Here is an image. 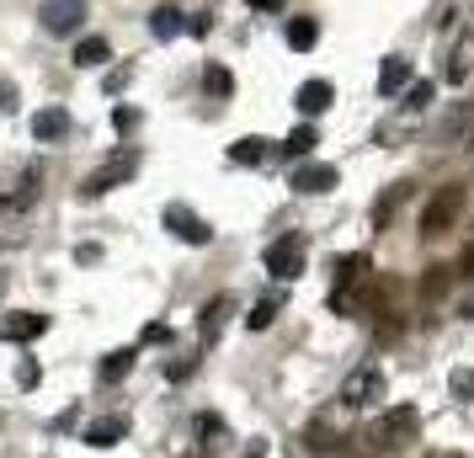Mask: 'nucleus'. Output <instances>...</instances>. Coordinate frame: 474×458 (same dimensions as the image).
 <instances>
[{
	"instance_id": "nucleus-1",
	"label": "nucleus",
	"mask_w": 474,
	"mask_h": 458,
	"mask_svg": "<svg viewBox=\"0 0 474 458\" xmlns=\"http://www.w3.org/2000/svg\"><path fill=\"white\" fill-rule=\"evenodd\" d=\"M464 197H469V187H464V181L437 187V192H432V203L421 208V234H426V240L448 234V229L459 224V214H464Z\"/></svg>"
},
{
	"instance_id": "nucleus-2",
	"label": "nucleus",
	"mask_w": 474,
	"mask_h": 458,
	"mask_svg": "<svg viewBox=\"0 0 474 458\" xmlns=\"http://www.w3.org/2000/svg\"><path fill=\"white\" fill-rule=\"evenodd\" d=\"M415 432H421V410L415 405H389L378 421H373V448H400V443H411Z\"/></svg>"
},
{
	"instance_id": "nucleus-3",
	"label": "nucleus",
	"mask_w": 474,
	"mask_h": 458,
	"mask_svg": "<svg viewBox=\"0 0 474 458\" xmlns=\"http://www.w3.org/2000/svg\"><path fill=\"white\" fill-rule=\"evenodd\" d=\"M378 400H384V373L373 362H362V368H352L342 379V405L347 410H368V405H378Z\"/></svg>"
},
{
	"instance_id": "nucleus-4",
	"label": "nucleus",
	"mask_w": 474,
	"mask_h": 458,
	"mask_svg": "<svg viewBox=\"0 0 474 458\" xmlns=\"http://www.w3.org/2000/svg\"><path fill=\"white\" fill-rule=\"evenodd\" d=\"M304 256H309L304 240H298V234H283V240L267 245V272H272L278 283H294L298 272H304Z\"/></svg>"
},
{
	"instance_id": "nucleus-5",
	"label": "nucleus",
	"mask_w": 474,
	"mask_h": 458,
	"mask_svg": "<svg viewBox=\"0 0 474 458\" xmlns=\"http://www.w3.org/2000/svg\"><path fill=\"white\" fill-rule=\"evenodd\" d=\"M38 22H43V32L69 38V32H80V22H86V0H43V5H38Z\"/></svg>"
},
{
	"instance_id": "nucleus-6",
	"label": "nucleus",
	"mask_w": 474,
	"mask_h": 458,
	"mask_svg": "<svg viewBox=\"0 0 474 458\" xmlns=\"http://www.w3.org/2000/svg\"><path fill=\"white\" fill-rule=\"evenodd\" d=\"M160 219H166V229H171L177 240H187V245H208V240H214V229L203 224L187 203H166V214H160Z\"/></svg>"
},
{
	"instance_id": "nucleus-7",
	"label": "nucleus",
	"mask_w": 474,
	"mask_h": 458,
	"mask_svg": "<svg viewBox=\"0 0 474 458\" xmlns=\"http://www.w3.org/2000/svg\"><path fill=\"white\" fill-rule=\"evenodd\" d=\"M43 331H49V315H38V309L0 315V342H38Z\"/></svg>"
},
{
	"instance_id": "nucleus-8",
	"label": "nucleus",
	"mask_w": 474,
	"mask_h": 458,
	"mask_svg": "<svg viewBox=\"0 0 474 458\" xmlns=\"http://www.w3.org/2000/svg\"><path fill=\"white\" fill-rule=\"evenodd\" d=\"M128 176H133V155H118V160H107V166H102V171H96V176H86V181H80V197L91 203V197H102V192H113L118 181H128Z\"/></svg>"
},
{
	"instance_id": "nucleus-9",
	"label": "nucleus",
	"mask_w": 474,
	"mask_h": 458,
	"mask_svg": "<svg viewBox=\"0 0 474 458\" xmlns=\"http://www.w3.org/2000/svg\"><path fill=\"white\" fill-rule=\"evenodd\" d=\"M331 187H342L336 166H294V192H304V197H320V192H331Z\"/></svg>"
},
{
	"instance_id": "nucleus-10",
	"label": "nucleus",
	"mask_w": 474,
	"mask_h": 458,
	"mask_svg": "<svg viewBox=\"0 0 474 458\" xmlns=\"http://www.w3.org/2000/svg\"><path fill=\"white\" fill-rule=\"evenodd\" d=\"M230 309H235V298H230V293H219V298H208V304L197 309V331H203V342H219V331H224Z\"/></svg>"
},
{
	"instance_id": "nucleus-11",
	"label": "nucleus",
	"mask_w": 474,
	"mask_h": 458,
	"mask_svg": "<svg viewBox=\"0 0 474 458\" xmlns=\"http://www.w3.org/2000/svg\"><path fill=\"white\" fill-rule=\"evenodd\" d=\"M448 86H464L474 75V32H464V38H453V49H448Z\"/></svg>"
},
{
	"instance_id": "nucleus-12",
	"label": "nucleus",
	"mask_w": 474,
	"mask_h": 458,
	"mask_svg": "<svg viewBox=\"0 0 474 458\" xmlns=\"http://www.w3.org/2000/svg\"><path fill=\"white\" fill-rule=\"evenodd\" d=\"M64 133H69V113H64V107H38V117H32V139H38V144H59Z\"/></svg>"
},
{
	"instance_id": "nucleus-13",
	"label": "nucleus",
	"mask_w": 474,
	"mask_h": 458,
	"mask_svg": "<svg viewBox=\"0 0 474 458\" xmlns=\"http://www.w3.org/2000/svg\"><path fill=\"white\" fill-rule=\"evenodd\" d=\"M331 102H336V91H331L325 80H304V86L294 91V107H298L304 117H320L325 107H331Z\"/></svg>"
},
{
	"instance_id": "nucleus-14",
	"label": "nucleus",
	"mask_w": 474,
	"mask_h": 458,
	"mask_svg": "<svg viewBox=\"0 0 474 458\" xmlns=\"http://www.w3.org/2000/svg\"><path fill=\"white\" fill-rule=\"evenodd\" d=\"M400 91H411V59H384V69H378V96H400Z\"/></svg>"
},
{
	"instance_id": "nucleus-15",
	"label": "nucleus",
	"mask_w": 474,
	"mask_h": 458,
	"mask_svg": "<svg viewBox=\"0 0 474 458\" xmlns=\"http://www.w3.org/2000/svg\"><path fill=\"white\" fill-rule=\"evenodd\" d=\"M107 59H113L107 38H80V43H75V54H69V64H75V69H102Z\"/></svg>"
},
{
	"instance_id": "nucleus-16",
	"label": "nucleus",
	"mask_w": 474,
	"mask_h": 458,
	"mask_svg": "<svg viewBox=\"0 0 474 458\" xmlns=\"http://www.w3.org/2000/svg\"><path fill=\"white\" fill-rule=\"evenodd\" d=\"M123 437H128V421H123V416H102V421H91V432H86L91 448H113Z\"/></svg>"
},
{
	"instance_id": "nucleus-17",
	"label": "nucleus",
	"mask_w": 474,
	"mask_h": 458,
	"mask_svg": "<svg viewBox=\"0 0 474 458\" xmlns=\"http://www.w3.org/2000/svg\"><path fill=\"white\" fill-rule=\"evenodd\" d=\"M150 32H155L160 43H171L177 32H187V22H181L177 5H155V11H150Z\"/></svg>"
},
{
	"instance_id": "nucleus-18",
	"label": "nucleus",
	"mask_w": 474,
	"mask_h": 458,
	"mask_svg": "<svg viewBox=\"0 0 474 458\" xmlns=\"http://www.w3.org/2000/svg\"><path fill=\"white\" fill-rule=\"evenodd\" d=\"M38 187H43V171H38V166H27L22 181H16V192H5V208H11V214H22V208L38 197Z\"/></svg>"
},
{
	"instance_id": "nucleus-19",
	"label": "nucleus",
	"mask_w": 474,
	"mask_h": 458,
	"mask_svg": "<svg viewBox=\"0 0 474 458\" xmlns=\"http://www.w3.org/2000/svg\"><path fill=\"white\" fill-rule=\"evenodd\" d=\"M128 368H133V346H118V352H107V357L96 362V379H102V384H118V379H128Z\"/></svg>"
},
{
	"instance_id": "nucleus-20",
	"label": "nucleus",
	"mask_w": 474,
	"mask_h": 458,
	"mask_svg": "<svg viewBox=\"0 0 474 458\" xmlns=\"http://www.w3.org/2000/svg\"><path fill=\"white\" fill-rule=\"evenodd\" d=\"M278 309H283V293H261V298L251 304V315H245V325H251V331H267V325L278 320Z\"/></svg>"
},
{
	"instance_id": "nucleus-21",
	"label": "nucleus",
	"mask_w": 474,
	"mask_h": 458,
	"mask_svg": "<svg viewBox=\"0 0 474 458\" xmlns=\"http://www.w3.org/2000/svg\"><path fill=\"white\" fill-rule=\"evenodd\" d=\"M362 267H368V256H342V261H331V283H336V293H347V288L362 278Z\"/></svg>"
},
{
	"instance_id": "nucleus-22",
	"label": "nucleus",
	"mask_w": 474,
	"mask_h": 458,
	"mask_svg": "<svg viewBox=\"0 0 474 458\" xmlns=\"http://www.w3.org/2000/svg\"><path fill=\"white\" fill-rule=\"evenodd\" d=\"M230 160H235V166H261V160H267V139H256V133H251V139H235V144H230Z\"/></svg>"
},
{
	"instance_id": "nucleus-23",
	"label": "nucleus",
	"mask_w": 474,
	"mask_h": 458,
	"mask_svg": "<svg viewBox=\"0 0 474 458\" xmlns=\"http://www.w3.org/2000/svg\"><path fill=\"white\" fill-rule=\"evenodd\" d=\"M203 91H208L214 102H230V91H235L230 69H224V64H208V69H203Z\"/></svg>"
},
{
	"instance_id": "nucleus-24",
	"label": "nucleus",
	"mask_w": 474,
	"mask_h": 458,
	"mask_svg": "<svg viewBox=\"0 0 474 458\" xmlns=\"http://www.w3.org/2000/svg\"><path fill=\"white\" fill-rule=\"evenodd\" d=\"M314 38H320L314 16H294V22H288V49H298V54H309V49H314Z\"/></svg>"
},
{
	"instance_id": "nucleus-25",
	"label": "nucleus",
	"mask_w": 474,
	"mask_h": 458,
	"mask_svg": "<svg viewBox=\"0 0 474 458\" xmlns=\"http://www.w3.org/2000/svg\"><path fill=\"white\" fill-rule=\"evenodd\" d=\"M432 96H437V86H432V80H411V91H406V113H426V107H432Z\"/></svg>"
},
{
	"instance_id": "nucleus-26",
	"label": "nucleus",
	"mask_w": 474,
	"mask_h": 458,
	"mask_svg": "<svg viewBox=\"0 0 474 458\" xmlns=\"http://www.w3.org/2000/svg\"><path fill=\"white\" fill-rule=\"evenodd\" d=\"M314 144H320V139H314V128H309V123H304V128H294V133H288V139H283V150H288V155H294V160H304V155H309V150H314Z\"/></svg>"
},
{
	"instance_id": "nucleus-27",
	"label": "nucleus",
	"mask_w": 474,
	"mask_h": 458,
	"mask_svg": "<svg viewBox=\"0 0 474 458\" xmlns=\"http://www.w3.org/2000/svg\"><path fill=\"white\" fill-rule=\"evenodd\" d=\"M192 373H197V357H177V362L166 368V379H171V384H181V379H192Z\"/></svg>"
},
{
	"instance_id": "nucleus-28",
	"label": "nucleus",
	"mask_w": 474,
	"mask_h": 458,
	"mask_svg": "<svg viewBox=\"0 0 474 458\" xmlns=\"http://www.w3.org/2000/svg\"><path fill=\"white\" fill-rule=\"evenodd\" d=\"M38 379H43V368H38L32 357H27V362H16V384H22V389H32Z\"/></svg>"
},
{
	"instance_id": "nucleus-29",
	"label": "nucleus",
	"mask_w": 474,
	"mask_h": 458,
	"mask_svg": "<svg viewBox=\"0 0 474 458\" xmlns=\"http://www.w3.org/2000/svg\"><path fill=\"white\" fill-rule=\"evenodd\" d=\"M197 437L208 443V437H224V421L219 416H197Z\"/></svg>"
},
{
	"instance_id": "nucleus-30",
	"label": "nucleus",
	"mask_w": 474,
	"mask_h": 458,
	"mask_svg": "<svg viewBox=\"0 0 474 458\" xmlns=\"http://www.w3.org/2000/svg\"><path fill=\"white\" fill-rule=\"evenodd\" d=\"M128 80H133V69H128V64H123V69H107V91H113V96H118Z\"/></svg>"
},
{
	"instance_id": "nucleus-31",
	"label": "nucleus",
	"mask_w": 474,
	"mask_h": 458,
	"mask_svg": "<svg viewBox=\"0 0 474 458\" xmlns=\"http://www.w3.org/2000/svg\"><path fill=\"white\" fill-rule=\"evenodd\" d=\"M187 32H192V38H208V32H214V16H208V11H203V16H192V22H187Z\"/></svg>"
},
{
	"instance_id": "nucleus-32",
	"label": "nucleus",
	"mask_w": 474,
	"mask_h": 458,
	"mask_svg": "<svg viewBox=\"0 0 474 458\" xmlns=\"http://www.w3.org/2000/svg\"><path fill=\"white\" fill-rule=\"evenodd\" d=\"M133 123H139V113H133V107H113V128H133Z\"/></svg>"
},
{
	"instance_id": "nucleus-33",
	"label": "nucleus",
	"mask_w": 474,
	"mask_h": 458,
	"mask_svg": "<svg viewBox=\"0 0 474 458\" xmlns=\"http://www.w3.org/2000/svg\"><path fill=\"white\" fill-rule=\"evenodd\" d=\"M453 395H474V373H469V368H459V373H453Z\"/></svg>"
},
{
	"instance_id": "nucleus-34",
	"label": "nucleus",
	"mask_w": 474,
	"mask_h": 458,
	"mask_svg": "<svg viewBox=\"0 0 474 458\" xmlns=\"http://www.w3.org/2000/svg\"><path fill=\"white\" fill-rule=\"evenodd\" d=\"M0 113H16V86L11 80H0Z\"/></svg>"
},
{
	"instance_id": "nucleus-35",
	"label": "nucleus",
	"mask_w": 474,
	"mask_h": 458,
	"mask_svg": "<svg viewBox=\"0 0 474 458\" xmlns=\"http://www.w3.org/2000/svg\"><path fill=\"white\" fill-rule=\"evenodd\" d=\"M240 458H267V443L256 437V443H251V448H245V453H240Z\"/></svg>"
},
{
	"instance_id": "nucleus-36",
	"label": "nucleus",
	"mask_w": 474,
	"mask_h": 458,
	"mask_svg": "<svg viewBox=\"0 0 474 458\" xmlns=\"http://www.w3.org/2000/svg\"><path fill=\"white\" fill-rule=\"evenodd\" d=\"M245 5H251V11H278L283 0H245Z\"/></svg>"
},
{
	"instance_id": "nucleus-37",
	"label": "nucleus",
	"mask_w": 474,
	"mask_h": 458,
	"mask_svg": "<svg viewBox=\"0 0 474 458\" xmlns=\"http://www.w3.org/2000/svg\"><path fill=\"white\" fill-rule=\"evenodd\" d=\"M426 458H459V453H426Z\"/></svg>"
},
{
	"instance_id": "nucleus-38",
	"label": "nucleus",
	"mask_w": 474,
	"mask_h": 458,
	"mask_svg": "<svg viewBox=\"0 0 474 458\" xmlns=\"http://www.w3.org/2000/svg\"><path fill=\"white\" fill-rule=\"evenodd\" d=\"M0 293H5V278H0Z\"/></svg>"
}]
</instances>
